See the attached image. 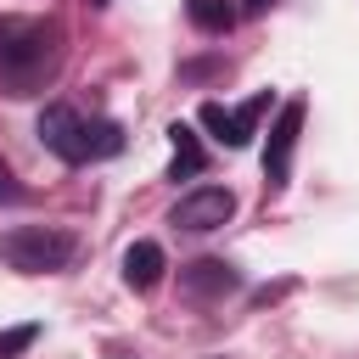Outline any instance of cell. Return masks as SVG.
Returning a JSON list of instances; mask_svg holds the SVG:
<instances>
[{"label":"cell","instance_id":"cell-1","mask_svg":"<svg viewBox=\"0 0 359 359\" xmlns=\"http://www.w3.org/2000/svg\"><path fill=\"white\" fill-rule=\"evenodd\" d=\"M79 252V241L67 230H50V224H11L0 230V258L17 269V275H56L67 269Z\"/></svg>","mask_w":359,"mask_h":359},{"label":"cell","instance_id":"cell-2","mask_svg":"<svg viewBox=\"0 0 359 359\" xmlns=\"http://www.w3.org/2000/svg\"><path fill=\"white\" fill-rule=\"evenodd\" d=\"M264 107H269V90H258L252 101H241V107H224V101H202L196 107V123L219 140V146H230V151H241L252 135H258V118H264Z\"/></svg>","mask_w":359,"mask_h":359},{"label":"cell","instance_id":"cell-3","mask_svg":"<svg viewBox=\"0 0 359 359\" xmlns=\"http://www.w3.org/2000/svg\"><path fill=\"white\" fill-rule=\"evenodd\" d=\"M230 213H236V191H230V185H191V191L174 202L168 224H174V230H191V236H208V230H224Z\"/></svg>","mask_w":359,"mask_h":359},{"label":"cell","instance_id":"cell-4","mask_svg":"<svg viewBox=\"0 0 359 359\" xmlns=\"http://www.w3.org/2000/svg\"><path fill=\"white\" fill-rule=\"evenodd\" d=\"M303 95H292V101H280V112H275V123H269V140H264V185L269 191H280L286 180H292V151H297V135H303Z\"/></svg>","mask_w":359,"mask_h":359},{"label":"cell","instance_id":"cell-5","mask_svg":"<svg viewBox=\"0 0 359 359\" xmlns=\"http://www.w3.org/2000/svg\"><path fill=\"white\" fill-rule=\"evenodd\" d=\"M34 129H39V146H45L50 157H62V163H90V151H84V118H79L67 101H50Z\"/></svg>","mask_w":359,"mask_h":359},{"label":"cell","instance_id":"cell-6","mask_svg":"<svg viewBox=\"0 0 359 359\" xmlns=\"http://www.w3.org/2000/svg\"><path fill=\"white\" fill-rule=\"evenodd\" d=\"M56 45V28L45 17H0V67L22 62V56H39Z\"/></svg>","mask_w":359,"mask_h":359},{"label":"cell","instance_id":"cell-7","mask_svg":"<svg viewBox=\"0 0 359 359\" xmlns=\"http://www.w3.org/2000/svg\"><path fill=\"white\" fill-rule=\"evenodd\" d=\"M236 286H241V275H236V264H224V258H196V264L180 269V292L196 297V303L224 297V292H236Z\"/></svg>","mask_w":359,"mask_h":359},{"label":"cell","instance_id":"cell-8","mask_svg":"<svg viewBox=\"0 0 359 359\" xmlns=\"http://www.w3.org/2000/svg\"><path fill=\"white\" fill-rule=\"evenodd\" d=\"M50 73H56V45L39 50V56H22V62H11V67H0V90H6V95H34V90L50 84Z\"/></svg>","mask_w":359,"mask_h":359},{"label":"cell","instance_id":"cell-9","mask_svg":"<svg viewBox=\"0 0 359 359\" xmlns=\"http://www.w3.org/2000/svg\"><path fill=\"white\" fill-rule=\"evenodd\" d=\"M163 269H168V258H163L157 241H129V252H123V280H129L135 292H151V286L163 280Z\"/></svg>","mask_w":359,"mask_h":359},{"label":"cell","instance_id":"cell-10","mask_svg":"<svg viewBox=\"0 0 359 359\" xmlns=\"http://www.w3.org/2000/svg\"><path fill=\"white\" fill-rule=\"evenodd\" d=\"M168 140H174V157H168V180H196L208 168V151L196 140L191 123H168Z\"/></svg>","mask_w":359,"mask_h":359},{"label":"cell","instance_id":"cell-11","mask_svg":"<svg viewBox=\"0 0 359 359\" xmlns=\"http://www.w3.org/2000/svg\"><path fill=\"white\" fill-rule=\"evenodd\" d=\"M185 11H191V22L202 34H230V22H236V6L230 0H185Z\"/></svg>","mask_w":359,"mask_h":359},{"label":"cell","instance_id":"cell-12","mask_svg":"<svg viewBox=\"0 0 359 359\" xmlns=\"http://www.w3.org/2000/svg\"><path fill=\"white\" fill-rule=\"evenodd\" d=\"M84 151H90V157H118V151H123V129H118L112 118L84 123Z\"/></svg>","mask_w":359,"mask_h":359},{"label":"cell","instance_id":"cell-13","mask_svg":"<svg viewBox=\"0 0 359 359\" xmlns=\"http://www.w3.org/2000/svg\"><path fill=\"white\" fill-rule=\"evenodd\" d=\"M34 342H39V325H11V331H0V359H17Z\"/></svg>","mask_w":359,"mask_h":359},{"label":"cell","instance_id":"cell-14","mask_svg":"<svg viewBox=\"0 0 359 359\" xmlns=\"http://www.w3.org/2000/svg\"><path fill=\"white\" fill-rule=\"evenodd\" d=\"M280 292H292V280H280V286H258V292H252V303H269V297H280Z\"/></svg>","mask_w":359,"mask_h":359},{"label":"cell","instance_id":"cell-15","mask_svg":"<svg viewBox=\"0 0 359 359\" xmlns=\"http://www.w3.org/2000/svg\"><path fill=\"white\" fill-rule=\"evenodd\" d=\"M269 6H275V0H241V11H247V17H264Z\"/></svg>","mask_w":359,"mask_h":359},{"label":"cell","instance_id":"cell-16","mask_svg":"<svg viewBox=\"0 0 359 359\" xmlns=\"http://www.w3.org/2000/svg\"><path fill=\"white\" fill-rule=\"evenodd\" d=\"M0 196H6V202H17V196H22V191H17V185H11V180H6V174H0Z\"/></svg>","mask_w":359,"mask_h":359},{"label":"cell","instance_id":"cell-17","mask_svg":"<svg viewBox=\"0 0 359 359\" xmlns=\"http://www.w3.org/2000/svg\"><path fill=\"white\" fill-rule=\"evenodd\" d=\"M90 6H95V11H101V6H112V0H90Z\"/></svg>","mask_w":359,"mask_h":359}]
</instances>
